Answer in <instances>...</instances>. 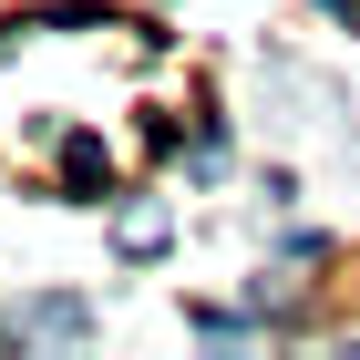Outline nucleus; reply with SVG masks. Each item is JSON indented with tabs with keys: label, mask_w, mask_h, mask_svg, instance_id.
<instances>
[{
	"label": "nucleus",
	"mask_w": 360,
	"mask_h": 360,
	"mask_svg": "<svg viewBox=\"0 0 360 360\" xmlns=\"http://www.w3.org/2000/svg\"><path fill=\"white\" fill-rule=\"evenodd\" d=\"M21 330H41V340H83V330H93V309H83V299H31V309H21Z\"/></svg>",
	"instance_id": "1"
}]
</instances>
